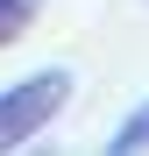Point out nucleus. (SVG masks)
I'll return each mask as SVG.
<instances>
[{
  "label": "nucleus",
  "mask_w": 149,
  "mask_h": 156,
  "mask_svg": "<svg viewBox=\"0 0 149 156\" xmlns=\"http://www.w3.org/2000/svg\"><path fill=\"white\" fill-rule=\"evenodd\" d=\"M64 99H71V71L64 64L29 71L21 85H7V92H0V156H14L21 142H36L43 128L64 114Z\"/></svg>",
  "instance_id": "1"
},
{
  "label": "nucleus",
  "mask_w": 149,
  "mask_h": 156,
  "mask_svg": "<svg viewBox=\"0 0 149 156\" xmlns=\"http://www.w3.org/2000/svg\"><path fill=\"white\" fill-rule=\"evenodd\" d=\"M99 156H149V99H142V107L114 128V142L99 149Z\"/></svg>",
  "instance_id": "2"
},
{
  "label": "nucleus",
  "mask_w": 149,
  "mask_h": 156,
  "mask_svg": "<svg viewBox=\"0 0 149 156\" xmlns=\"http://www.w3.org/2000/svg\"><path fill=\"white\" fill-rule=\"evenodd\" d=\"M36 14H43V0H0V50L29 36V29H36Z\"/></svg>",
  "instance_id": "3"
}]
</instances>
